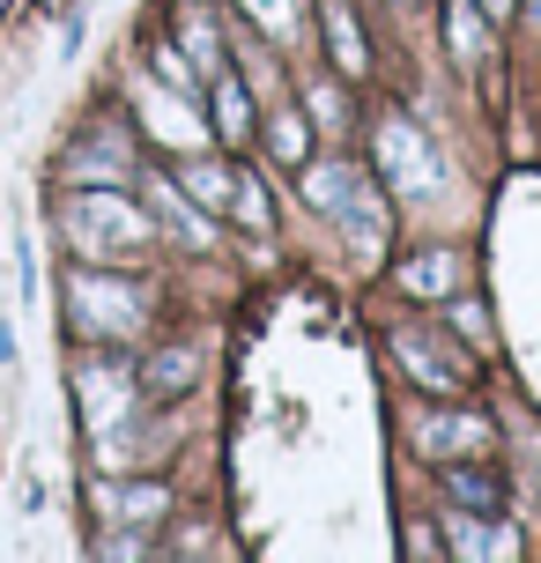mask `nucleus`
<instances>
[{
  "mask_svg": "<svg viewBox=\"0 0 541 563\" xmlns=\"http://www.w3.org/2000/svg\"><path fill=\"white\" fill-rule=\"evenodd\" d=\"M453 275H460V260H453V253H423V260H408V267H400V282H408L416 297H438V289H445Z\"/></svg>",
  "mask_w": 541,
  "mask_h": 563,
  "instance_id": "1",
  "label": "nucleus"
},
{
  "mask_svg": "<svg viewBox=\"0 0 541 563\" xmlns=\"http://www.w3.org/2000/svg\"><path fill=\"white\" fill-rule=\"evenodd\" d=\"M75 216H89V223H104V230H119V238H148V223L142 216H134V208H126V200H75Z\"/></svg>",
  "mask_w": 541,
  "mask_h": 563,
  "instance_id": "2",
  "label": "nucleus"
},
{
  "mask_svg": "<svg viewBox=\"0 0 541 563\" xmlns=\"http://www.w3.org/2000/svg\"><path fill=\"white\" fill-rule=\"evenodd\" d=\"M216 126L223 134H253V97H245V82H216Z\"/></svg>",
  "mask_w": 541,
  "mask_h": 563,
  "instance_id": "3",
  "label": "nucleus"
},
{
  "mask_svg": "<svg viewBox=\"0 0 541 563\" xmlns=\"http://www.w3.org/2000/svg\"><path fill=\"white\" fill-rule=\"evenodd\" d=\"M489 430L475 416H460V422H423V430H416V445L423 452H445V445H483Z\"/></svg>",
  "mask_w": 541,
  "mask_h": 563,
  "instance_id": "4",
  "label": "nucleus"
},
{
  "mask_svg": "<svg viewBox=\"0 0 541 563\" xmlns=\"http://www.w3.org/2000/svg\"><path fill=\"white\" fill-rule=\"evenodd\" d=\"M97 497H104L119 519H156V511H164V489H97Z\"/></svg>",
  "mask_w": 541,
  "mask_h": 563,
  "instance_id": "5",
  "label": "nucleus"
},
{
  "mask_svg": "<svg viewBox=\"0 0 541 563\" xmlns=\"http://www.w3.org/2000/svg\"><path fill=\"white\" fill-rule=\"evenodd\" d=\"M327 37H334V59H342V67H364V37H356V30H349L342 0H334V8H327Z\"/></svg>",
  "mask_w": 541,
  "mask_h": 563,
  "instance_id": "6",
  "label": "nucleus"
},
{
  "mask_svg": "<svg viewBox=\"0 0 541 563\" xmlns=\"http://www.w3.org/2000/svg\"><path fill=\"white\" fill-rule=\"evenodd\" d=\"M156 208H164V216H172V223H178V230H186V238H194V245H208V238H216V230L200 223V216H194V208H186V200H178V194H172V186H164V194H156Z\"/></svg>",
  "mask_w": 541,
  "mask_h": 563,
  "instance_id": "7",
  "label": "nucleus"
},
{
  "mask_svg": "<svg viewBox=\"0 0 541 563\" xmlns=\"http://www.w3.org/2000/svg\"><path fill=\"white\" fill-rule=\"evenodd\" d=\"M445 482H453V497H467V505H497V482L489 475H467V467H445Z\"/></svg>",
  "mask_w": 541,
  "mask_h": 563,
  "instance_id": "8",
  "label": "nucleus"
},
{
  "mask_svg": "<svg viewBox=\"0 0 541 563\" xmlns=\"http://www.w3.org/2000/svg\"><path fill=\"white\" fill-rule=\"evenodd\" d=\"M275 156H283V164H297V156H305V126H297V112L275 119Z\"/></svg>",
  "mask_w": 541,
  "mask_h": 563,
  "instance_id": "9",
  "label": "nucleus"
},
{
  "mask_svg": "<svg viewBox=\"0 0 541 563\" xmlns=\"http://www.w3.org/2000/svg\"><path fill=\"white\" fill-rule=\"evenodd\" d=\"M453 45H460L467 59L483 53V30H475V15H467V8H453Z\"/></svg>",
  "mask_w": 541,
  "mask_h": 563,
  "instance_id": "10",
  "label": "nucleus"
},
{
  "mask_svg": "<svg viewBox=\"0 0 541 563\" xmlns=\"http://www.w3.org/2000/svg\"><path fill=\"white\" fill-rule=\"evenodd\" d=\"M186 378H194V356H164V364H156V386H164V394L186 386Z\"/></svg>",
  "mask_w": 541,
  "mask_h": 563,
  "instance_id": "11",
  "label": "nucleus"
},
{
  "mask_svg": "<svg viewBox=\"0 0 541 563\" xmlns=\"http://www.w3.org/2000/svg\"><path fill=\"white\" fill-rule=\"evenodd\" d=\"M453 327H460L467 341H483V311H475V305H460V311H453Z\"/></svg>",
  "mask_w": 541,
  "mask_h": 563,
  "instance_id": "12",
  "label": "nucleus"
},
{
  "mask_svg": "<svg viewBox=\"0 0 541 563\" xmlns=\"http://www.w3.org/2000/svg\"><path fill=\"white\" fill-rule=\"evenodd\" d=\"M527 15H534V23H541V0H534V8H527Z\"/></svg>",
  "mask_w": 541,
  "mask_h": 563,
  "instance_id": "13",
  "label": "nucleus"
}]
</instances>
